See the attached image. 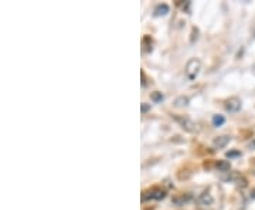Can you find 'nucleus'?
Here are the masks:
<instances>
[{
    "mask_svg": "<svg viewBox=\"0 0 255 210\" xmlns=\"http://www.w3.org/2000/svg\"><path fill=\"white\" fill-rule=\"evenodd\" d=\"M201 70V61L199 58H190L189 61H187V64H186V70H184V73H186V77L190 80V81H194L196 78H197V75L200 74Z\"/></svg>",
    "mask_w": 255,
    "mask_h": 210,
    "instance_id": "1",
    "label": "nucleus"
},
{
    "mask_svg": "<svg viewBox=\"0 0 255 210\" xmlns=\"http://www.w3.org/2000/svg\"><path fill=\"white\" fill-rule=\"evenodd\" d=\"M173 119L182 127L184 131H187V132H197L199 128H197V124H194L193 121H191L189 117H184V115H173Z\"/></svg>",
    "mask_w": 255,
    "mask_h": 210,
    "instance_id": "2",
    "label": "nucleus"
},
{
    "mask_svg": "<svg viewBox=\"0 0 255 210\" xmlns=\"http://www.w3.org/2000/svg\"><path fill=\"white\" fill-rule=\"evenodd\" d=\"M166 196V192L162 191V189H152V191H147V192H143L142 195V201H160Z\"/></svg>",
    "mask_w": 255,
    "mask_h": 210,
    "instance_id": "3",
    "label": "nucleus"
},
{
    "mask_svg": "<svg viewBox=\"0 0 255 210\" xmlns=\"http://www.w3.org/2000/svg\"><path fill=\"white\" fill-rule=\"evenodd\" d=\"M226 110L228 112H238L241 110V100L237 97H233L230 100L226 101Z\"/></svg>",
    "mask_w": 255,
    "mask_h": 210,
    "instance_id": "4",
    "label": "nucleus"
},
{
    "mask_svg": "<svg viewBox=\"0 0 255 210\" xmlns=\"http://www.w3.org/2000/svg\"><path fill=\"white\" fill-rule=\"evenodd\" d=\"M230 141H231V137H228V135H221V137L216 138V139L213 141V146H214L216 149H221V148H226V146L230 144Z\"/></svg>",
    "mask_w": 255,
    "mask_h": 210,
    "instance_id": "5",
    "label": "nucleus"
},
{
    "mask_svg": "<svg viewBox=\"0 0 255 210\" xmlns=\"http://www.w3.org/2000/svg\"><path fill=\"white\" fill-rule=\"evenodd\" d=\"M169 13V6L166 3H162V4H157L155 7V16L159 17V16H164Z\"/></svg>",
    "mask_w": 255,
    "mask_h": 210,
    "instance_id": "6",
    "label": "nucleus"
},
{
    "mask_svg": "<svg viewBox=\"0 0 255 210\" xmlns=\"http://www.w3.org/2000/svg\"><path fill=\"white\" fill-rule=\"evenodd\" d=\"M189 102H190V100H189L187 97L182 95V97L176 98V101H174V107H177V108H183V107H187V105H189Z\"/></svg>",
    "mask_w": 255,
    "mask_h": 210,
    "instance_id": "7",
    "label": "nucleus"
},
{
    "mask_svg": "<svg viewBox=\"0 0 255 210\" xmlns=\"http://www.w3.org/2000/svg\"><path fill=\"white\" fill-rule=\"evenodd\" d=\"M190 199L191 195H182V196H179V198H174L173 203L174 205H177V206H183L184 203L190 202Z\"/></svg>",
    "mask_w": 255,
    "mask_h": 210,
    "instance_id": "8",
    "label": "nucleus"
},
{
    "mask_svg": "<svg viewBox=\"0 0 255 210\" xmlns=\"http://www.w3.org/2000/svg\"><path fill=\"white\" fill-rule=\"evenodd\" d=\"M199 202H200L201 205H206V206H209V205H211V203H213V196H211L209 192H204L203 195H200Z\"/></svg>",
    "mask_w": 255,
    "mask_h": 210,
    "instance_id": "9",
    "label": "nucleus"
},
{
    "mask_svg": "<svg viewBox=\"0 0 255 210\" xmlns=\"http://www.w3.org/2000/svg\"><path fill=\"white\" fill-rule=\"evenodd\" d=\"M224 122H226V118L223 117V115H214L213 117V125L214 127H221V125H224Z\"/></svg>",
    "mask_w": 255,
    "mask_h": 210,
    "instance_id": "10",
    "label": "nucleus"
},
{
    "mask_svg": "<svg viewBox=\"0 0 255 210\" xmlns=\"http://www.w3.org/2000/svg\"><path fill=\"white\" fill-rule=\"evenodd\" d=\"M150 98L153 102H162L163 101V95H162V92H153L152 95H150Z\"/></svg>",
    "mask_w": 255,
    "mask_h": 210,
    "instance_id": "11",
    "label": "nucleus"
},
{
    "mask_svg": "<svg viewBox=\"0 0 255 210\" xmlns=\"http://www.w3.org/2000/svg\"><path fill=\"white\" fill-rule=\"evenodd\" d=\"M219 168L223 172H227V171H230V164H227V162H220Z\"/></svg>",
    "mask_w": 255,
    "mask_h": 210,
    "instance_id": "12",
    "label": "nucleus"
},
{
    "mask_svg": "<svg viewBox=\"0 0 255 210\" xmlns=\"http://www.w3.org/2000/svg\"><path fill=\"white\" fill-rule=\"evenodd\" d=\"M140 110H142V114H146L147 111L150 110V105H149V104H146V102H143V104H142V107H140Z\"/></svg>",
    "mask_w": 255,
    "mask_h": 210,
    "instance_id": "13",
    "label": "nucleus"
},
{
    "mask_svg": "<svg viewBox=\"0 0 255 210\" xmlns=\"http://www.w3.org/2000/svg\"><path fill=\"white\" fill-rule=\"evenodd\" d=\"M240 155V152H227L228 158H233V156H238Z\"/></svg>",
    "mask_w": 255,
    "mask_h": 210,
    "instance_id": "14",
    "label": "nucleus"
}]
</instances>
